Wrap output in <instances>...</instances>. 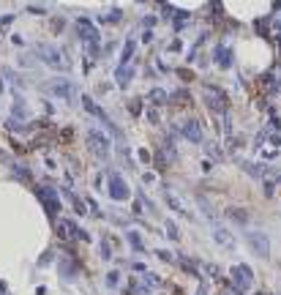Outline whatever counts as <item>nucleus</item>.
<instances>
[{
  "label": "nucleus",
  "instance_id": "obj_1",
  "mask_svg": "<svg viewBox=\"0 0 281 295\" xmlns=\"http://www.w3.org/2000/svg\"><path fill=\"white\" fill-rule=\"evenodd\" d=\"M205 101H207V110L216 112V115H226L229 112V98L216 85H205Z\"/></svg>",
  "mask_w": 281,
  "mask_h": 295
},
{
  "label": "nucleus",
  "instance_id": "obj_2",
  "mask_svg": "<svg viewBox=\"0 0 281 295\" xmlns=\"http://www.w3.org/2000/svg\"><path fill=\"white\" fill-rule=\"evenodd\" d=\"M36 197L41 199V205L47 208V213H49V216H57V213L63 211L60 199H57V192H52L49 186H36Z\"/></svg>",
  "mask_w": 281,
  "mask_h": 295
},
{
  "label": "nucleus",
  "instance_id": "obj_3",
  "mask_svg": "<svg viewBox=\"0 0 281 295\" xmlns=\"http://www.w3.org/2000/svg\"><path fill=\"white\" fill-rule=\"evenodd\" d=\"M107 178H110V180H107V189H110L112 199H129L131 197V189H129V183L123 180L120 172H110Z\"/></svg>",
  "mask_w": 281,
  "mask_h": 295
},
{
  "label": "nucleus",
  "instance_id": "obj_4",
  "mask_svg": "<svg viewBox=\"0 0 281 295\" xmlns=\"http://www.w3.org/2000/svg\"><path fill=\"white\" fill-rule=\"evenodd\" d=\"M88 142H90V148H93L96 156H101V158L110 156V139H107V134H101L98 129H90L88 131Z\"/></svg>",
  "mask_w": 281,
  "mask_h": 295
},
{
  "label": "nucleus",
  "instance_id": "obj_5",
  "mask_svg": "<svg viewBox=\"0 0 281 295\" xmlns=\"http://www.w3.org/2000/svg\"><path fill=\"white\" fill-rule=\"evenodd\" d=\"M248 246H251V252L257 254V257H262V260H267L270 257V243H267V235L265 233H248Z\"/></svg>",
  "mask_w": 281,
  "mask_h": 295
},
{
  "label": "nucleus",
  "instance_id": "obj_6",
  "mask_svg": "<svg viewBox=\"0 0 281 295\" xmlns=\"http://www.w3.org/2000/svg\"><path fill=\"white\" fill-rule=\"evenodd\" d=\"M55 230H57V238H60V240H76L79 224L71 221V219H57L55 221Z\"/></svg>",
  "mask_w": 281,
  "mask_h": 295
},
{
  "label": "nucleus",
  "instance_id": "obj_7",
  "mask_svg": "<svg viewBox=\"0 0 281 295\" xmlns=\"http://www.w3.org/2000/svg\"><path fill=\"white\" fill-rule=\"evenodd\" d=\"M251 271H248V265H235L232 268V284H235V290H238V293H243V290L248 287V284H251Z\"/></svg>",
  "mask_w": 281,
  "mask_h": 295
},
{
  "label": "nucleus",
  "instance_id": "obj_8",
  "mask_svg": "<svg viewBox=\"0 0 281 295\" xmlns=\"http://www.w3.org/2000/svg\"><path fill=\"white\" fill-rule=\"evenodd\" d=\"M180 134H183L188 142H202V129H199V123L197 120H188V123H183V129H180Z\"/></svg>",
  "mask_w": 281,
  "mask_h": 295
},
{
  "label": "nucleus",
  "instance_id": "obj_9",
  "mask_svg": "<svg viewBox=\"0 0 281 295\" xmlns=\"http://www.w3.org/2000/svg\"><path fill=\"white\" fill-rule=\"evenodd\" d=\"M49 93H52V96H60V98H66V101H71V82H66V79H55V82L49 85Z\"/></svg>",
  "mask_w": 281,
  "mask_h": 295
},
{
  "label": "nucleus",
  "instance_id": "obj_10",
  "mask_svg": "<svg viewBox=\"0 0 281 295\" xmlns=\"http://www.w3.org/2000/svg\"><path fill=\"white\" fill-rule=\"evenodd\" d=\"M213 238H216V243H221V246H226V249L235 246V238L226 233L224 227H219V224H216V230H213Z\"/></svg>",
  "mask_w": 281,
  "mask_h": 295
},
{
  "label": "nucleus",
  "instance_id": "obj_11",
  "mask_svg": "<svg viewBox=\"0 0 281 295\" xmlns=\"http://www.w3.org/2000/svg\"><path fill=\"white\" fill-rule=\"evenodd\" d=\"M57 271H60L66 279H74V274H76V262L74 260H69V257H60L57 260Z\"/></svg>",
  "mask_w": 281,
  "mask_h": 295
},
{
  "label": "nucleus",
  "instance_id": "obj_12",
  "mask_svg": "<svg viewBox=\"0 0 281 295\" xmlns=\"http://www.w3.org/2000/svg\"><path fill=\"white\" fill-rule=\"evenodd\" d=\"M226 219L238 221V224H248V213L243 208H226Z\"/></svg>",
  "mask_w": 281,
  "mask_h": 295
},
{
  "label": "nucleus",
  "instance_id": "obj_13",
  "mask_svg": "<svg viewBox=\"0 0 281 295\" xmlns=\"http://www.w3.org/2000/svg\"><path fill=\"white\" fill-rule=\"evenodd\" d=\"M126 240H129V246L134 249V252H139V254L145 252V240L139 238V233H134V230H131V233H126Z\"/></svg>",
  "mask_w": 281,
  "mask_h": 295
},
{
  "label": "nucleus",
  "instance_id": "obj_14",
  "mask_svg": "<svg viewBox=\"0 0 281 295\" xmlns=\"http://www.w3.org/2000/svg\"><path fill=\"white\" fill-rule=\"evenodd\" d=\"M98 257H101V260L104 262H107V260H112V246H110V240H107V238H101V240H98Z\"/></svg>",
  "mask_w": 281,
  "mask_h": 295
},
{
  "label": "nucleus",
  "instance_id": "obj_15",
  "mask_svg": "<svg viewBox=\"0 0 281 295\" xmlns=\"http://www.w3.org/2000/svg\"><path fill=\"white\" fill-rule=\"evenodd\" d=\"M11 170H14V175H17L19 180H25V183H30V180H33V175H30V170H28L25 164H14Z\"/></svg>",
  "mask_w": 281,
  "mask_h": 295
},
{
  "label": "nucleus",
  "instance_id": "obj_16",
  "mask_svg": "<svg viewBox=\"0 0 281 295\" xmlns=\"http://www.w3.org/2000/svg\"><path fill=\"white\" fill-rule=\"evenodd\" d=\"M11 112H14V118H17V120H25V118H28V110H25V101H22L19 96H17V101H14V107H11Z\"/></svg>",
  "mask_w": 281,
  "mask_h": 295
},
{
  "label": "nucleus",
  "instance_id": "obj_17",
  "mask_svg": "<svg viewBox=\"0 0 281 295\" xmlns=\"http://www.w3.org/2000/svg\"><path fill=\"white\" fill-rule=\"evenodd\" d=\"M164 233L169 235V240H180V233H178V224H175V221H172V219H167V221H164Z\"/></svg>",
  "mask_w": 281,
  "mask_h": 295
},
{
  "label": "nucleus",
  "instance_id": "obj_18",
  "mask_svg": "<svg viewBox=\"0 0 281 295\" xmlns=\"http://www.w3.org/2000/svg\"><path fill=\"white\" fill-rule=\"evenodd\" d=\"M129 77H131V69L129 66H120V71H117V85H120V88H126V85H129Z\"/></svg>",
  "mask_w": 281,
  "mask_h": 295
},
{
  "label": "nucleus",
  "instance_id": "obj_19",
  "mask_svg": "<svg viewBox=\"0 0 281 295\" xmlns=\"http://www.w3.org/2000/svg\"><path fill=\"white\" fill-rule=\"evenodd\" d=\"M117 284H120V274H117V271H110V274H107V287L115 290Z\"/></svg>",
  "mask_w": 281,
  "mask_h": 295
},
{
  "label": "nucleus",
  "instance_id": "obj_20",
  "mask_svg": "<svg viewBox=\"0 0 281 295\" xmlns=\"http://www.w3.org/2000/svg\"><path fill=\"white\" fill-rule=\"evenodd\" d=\"M156 257L161 262H172V260H175V257H172V252H167V249H156Z\"/></svg>",
  "mask_w": 281,
  "mask_h": 295
},
{
  "label": "nucleus",
  "instance_id": "obj_21",
  "mask_svg": "<svg viewBox=\"0 0 281 295\" xmlns=\"http://www.w3.org/2000/svg\"><path fill=\"white\" fill-rule=\"evenodd\" d=\"M145 115H148V120H150V123L158 126V112H156V107H148V110H145Z\"/></svg>",
  "mask_w": 281,
  "mask_h": 295
},
{
  "label": "nucleus",
  "instance_id": "obj_22",
  "mask_svg": "<svg viewBox=\"0 0 281 295\" xmlns=\"http://www.w3.org/2000/svg\"><path fill=\"white\" fill-rule=\"evenodd\" d=\"M139 104H142V101H131L129 104V112H131V115H139Z\"/></svg>",
  "mask_w": 281,
  "mask_h": 295
},
{
  "label": "nucleus",
  "instance_id": "obj_23",
  "mask_svg": "<svg viewBox=\"0 0 281 295\" xmlns=\"http://www.w3.org/2000/svg\"><path fill=\"white\" fill-rule=\"evenodd\" d=\"M3 90H6V85H3V79H0V93H3Z\"/></svg>",
  "mask_w": 281,
  "mask_h": 295
},
{
  "label": "nucleus",
  "instance_id": "obj_24",
  "mask_svg": "<svg viewBox=\"0 0 281 295\" xmlns=\"http://www.w3.org/2000/svg\"><path fill=\"white\" fill-rule=\"evenodd\" d=\"M279 88H281V85H279Z\"/></svg>",
  "mask_w": 281,
  "mask_h": 295
}]
</instances>
